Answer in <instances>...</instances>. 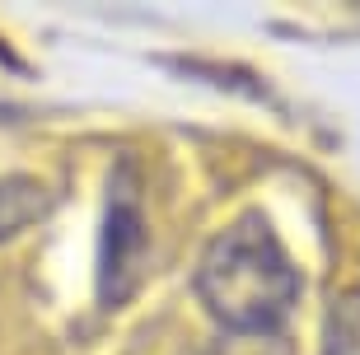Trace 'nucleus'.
<instances>
[{
	"label": "nucleus",
	"mask_w": 360,
	"mask_h": 355,
	"mask_svg": "<svg viewBox=\"0 0 360 355\" xmlns=\"http://www.w3.org/2000/svg\"><path fill=\"white\" fill-rule=\"evenodd\" d=\"M136 257H141V215L136 201L112 192L103 220V257H98V280H103V299H122L136 280Z\"/></svg>",
	"instance_id": "2"
},
{
	"label": "nucleus",
	"mask_w": 360,
	"mask_h": 355,
	"mask_svg": "<svg viewBox=\"0 0 360 355\" xmlns=\"http://www.w3.org/2000/svg\"><path fill=\"white\" fill-rule=\"evenodd\" d=\"M197 295L215 323L239 337H267L285 323L300 295V271L267 215L248 211L211 238L197 266Z\"/></svg>",
	"instance_id": "1"
},
{
	"label": "nucleus",
	"mask_w": 360,
	"mask_h": 355,
	"mask_svg": "<svg viewBox=\"0 0 360 355\" xmlns=\"http://www.w3.org/2000/svg\"><path fill=\"white\" fill-rule=\"evenodd\" d=\"M56 192L52 187H42L38 178H0V238L19 234L28 229L33 220L52 211Z\"/></svg>",
	"instance_id": "3"
}]
</instances>
